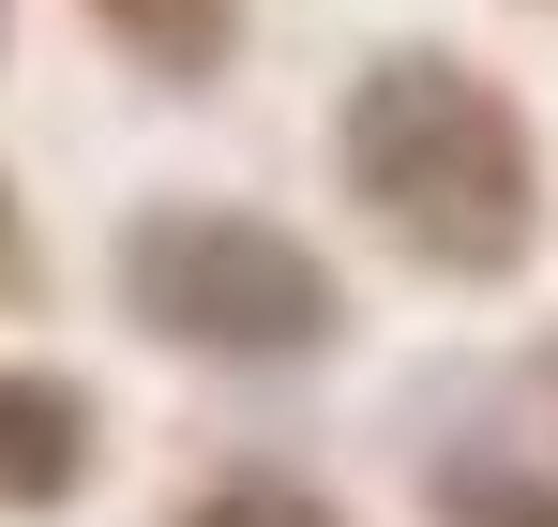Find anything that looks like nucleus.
Returning <instances> with one entry per match:
<instances>
[{"label":"nucleus","instance_id":"1","mask_svg":"<svg viewBox=\"0 0 558 527\" xmlns=\"http://www.w3.org/2000/svg\"><path fill=\"white\" fill-rule=\"evenodd\" d=\"M332 167L363 226L438 286H513L544 257V136L468 46H377L332 106Z\"/></svg>","mask_w":558,"mask_h":527},{"label":"nucleus","instance_id":"2","mask_svg":"<svg viewBox=\"0 0 558 527\" xmlns=\"http://www.w3.org/2000/svg\"><path fill=\"white\" fill-rule=\"evenodd\" d=\"M106 286H121V317L151 347L227 361V377H287V361L348 347V271L302 226L242 211V196H151V211H121Z\"/></svg>","mask_w":558,"mask_h":527},{"label":"nucleus","instance_id":"3","mask_svg":"<svg viewBox=\"0 0 558 527\" xmlns=\"http://www.w3.org/2000/svg\"><path fill=\"white\" fill-rule=\"evenodd\" d=\"M106 482V392L76 361H0V513H76Z\"/></svg>","mask_w":558,"mask_h":527},{"label":"nucleus","instance_id":"4","mask_svg":"<svg viewBox=\"0 0 558 527\" xmlns=\"http://www.w3.org/2000/svg\"><path fill=\"white\" fill-rule=\"evenodd\" d=\"M106 46L136 61V76H167V90H211L227 61H242V15L257 0H76Z\"/></svg>","mask_w":558,"mask_h":527},{"label":"nucleus","instance_id":"5","mask_svg":"<svg viewBox=\"0 0 558 527\" xmlns=\"http://www.w3.org/2000/svg\"><path fill=\"white\" fill-rule=\"evenodd\" d=\"M438 527H558V482L513 452H468V467H438Z\"/></svg>","mask_w":558,"mask_h":527},{"label":"nucleus","instance_id":"6","mask_svg":"<svg viewBox=\"0 0 558 527\" xmlns=\"http://www.w3.org/2000/svg\"><path fill=\"white\" fill-rule=\"evenodd\" d=\"M167 527H348L317 482H287V467H227V482H196Z\"/></svg>","mask_w":558,"mask_h":527},{"label":"nucleus","instance_id":"7","mask_svg":"<svg viewBox=\"0 0 558 527\" xmlns=\"http://www.w3.org/2000/svg\"><path fill=\"white\" fill-rule=\"evenodd\" d=\"M0 271H15V181H0Z\"/></svg>","mask_w":558,"mask_h":527},{"label":"nucleus","instance_id":"8","mask_svg":"<svg viewBox=\"0 0 558 527\" xmlns=\"http://www.w3.org/2000/svg\"><path fill=\"white\" fill-rule=\"evenodd\" d=\"M0 46H15V0H0Z\"/></svg>","mask_w":558,"mask_h":527},{"label":"nucleus","instance_id":"9","mask_svg":"<svg viewBox=\"0 0 558 527\" xmlns=\"http://www.w3.org/2000/svg\"><path fill=\"white\" fill-rule=\"evenodd\" d=\"M544 392H558V347H544Z\"/></svg>","mask_w":558,"mask_h":527},{"label":"nucleus","instance_id":"10","mask_svg":"<svg viewBox=\"0 0 558 527\" xmlns=\"http://www.w3.org/2000/svg\"><path fill=\"white\" fill-rule=\"evenodd\" d=\"M544 15H558V0H544Z\"/></svg>","mask_w":558,"mask_h":527}]
</instances>
